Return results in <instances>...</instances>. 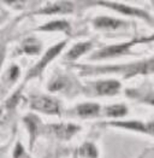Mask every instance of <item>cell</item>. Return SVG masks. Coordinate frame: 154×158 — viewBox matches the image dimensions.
<instances>
[{"label": "cell", "instance_id": "cell-3", "mask_svg": "<svg viewBox=\"0 0 154 158\" xmlns=\"http://www.w3.org/2000/svg\"><path fill=\"white\" fill-rule=\"evenodd\" d=\"M136 42H137V40H134V41H130L127 44H118V45H112V46L101 48L100 51L95 52V54L91 57V59H105V58L118 57L122 54H129L130 47Z\"/></svg>", "mask_w": 154, "mask_h": 158}, {"label": "cell", "instance_id": "cell-11", "mask_svg": "<svg viewBox=\"0 0 154 158\" xmlns=\"http://www.w3.org/2000/svg\"><path fill=\"white\" fill-rule=\"evenodd\" d=\"M76 112L79 117H83V118L95 117L100 112V106L98 104H93V103L81 104L76 107Z\"/></svg>", "mask_w": 154, "mask_h": 158}, {"label": "cell", "instance_id": "cell-13", "mask_svg": "<svg viewBox=\"0 0 154 158\" xmlns=\"http://www.w3.org/2000/svg\"><path fill=\"white\" fill-rule=\"evenodd\" d=\"M38 30H43V31H55V30H63V31H70V24L66 21H53L51 23H47L46 26L38 28Z\"/></svg>", "mask_w": 154, "mask_h": 158}, {"label": "cell", "instance_id": "cell-20", "mask_svg": "<svg viewBox=\"0 0 154 158\" xmlns=\"http://www.w3.org/2000/svg\"><path fill=\"white\" fill-rule=\"evenodd\" d=\"M18 74H19V69L16 65H13L11 69H10V79L11 81H14V80L18 77Z\"/></svg>", "mask_w": 154, "mask_h": 158}, {"label": "cell", "instance_id": "cell-10", "mask_svg": "<svg viewBox=\"0 0 154 158\" xmlns=\"http://www.w3.org/2000/svg\"><path fill=\"white\" fill-rule=\"evenodd\" d=\"M127 94L130 98H134L139 102L154 106V91L151 88H147V89H128Z\"/></svg>", "mask_w": 154, "mask_h": 158}, {"label": "cell", "instance_id": "cell-15", "mask_svg": "<svg viewBox=\"0 0 154 158\" xmlns=\"http://www.w3.org/2000/svg\"><path fill=\"white\" fill-rule=\"evenodd\" d=\"M24 121H26V123L28 124L29 132H30V135H31V145H33V144H34V140H35V136L38 135V122H40V119H38L36 116L30 115V116L26 117V118H24Z\"/></svg>", "mask_w": 154, "mask_h": 158}, {"label": "cell", "instance_id": "cell-8", "mask_svg": "<svg viewBox=\"0 0 154 158\" xmlns=\"http://www.w3.org/2000/svg\"><path fill=\"white\" fill-rule=\"evenodd\" d=\"M52 134H54L57 138L62 140H69L76 132H78L81 128L75 124H53L48 127Z\"/></svg>", "mask_w": 154, "mask_h": 158}, {"label": "cell", "instance_id": "cell-7", "mask_svg": "<svg viewBox=\"0 0 154 158\" xmlns=\"http://www.w3.org/2000/svg\"><path fill=\"white\" fill-rule=\"evenodd\" d=\"M120 89V83L116 80L99 81L93 85V91L98 95H115Z\"/></svg>", "mask_w": 154, "mask_h": 158}, {"label": "cell", "instance_id": "cell-16", "mask_svg": "<svg viewBox=\"0 0 154 158\" xmlns=\"http://www.w3.org/2000/svg\"><path fill=\"white\" fill-rule=\"evenodd\" d=\"M72 10V6L70 2H62L55 4L53 6H48L47 9L40 11V13H57V12H70Z\"/></svg>", "mask_w": 154, "mask_h": 158}, {"label": "cell", "instance_id": "cell-18", "mask_svg": "<svg viewBox=\"0 0 154 158\" xmlns=\"http://www.w3.org/2000/svg\"><path fill=\"white\" fill-rule=\"evenodd\" d=\"M40 50H41V45L35 39L26 40L23 44V51L29 53V54H36L40 52Z\"/></svg>", "mask_w": 154, "mask_h": 158}, {"label": "cell", "instance_id": "cell-21", "mask_svg": "<svg viewBox=\"0 0 154 158\" xmlns=\"http://www.w3.org/2000/svg\"><path fill=\"white\" fill-rule=\"evenodd\" d=\"M4 58H5V46L0 45V68H1L2 62H4Z\"/></svg>", "mask_w": 154, "mask_h": 158}, {"label": "cell", "instance_id": "cell-17", "mask_svg": "<svg viewBox=\"0 0 154 158\" xmlns=\"http://www.w3.org/2000/svg\"><path fill=\"white\" fill-rule=\"evenodd\" d=\"M79 153L83 158H98V150L90 143L83 144L79 148Z\"/></svg>", "mask_w": 154, "mask_h": 158}, {"label": "cell", "instance_id": "cell-22", "mask_svg": "<svg viewBox=\"0 0 154 158\" xmlns=\"http://www.w3.org/2000/svg\"><path fill=\"white\" fill-rule=\"evenodd\" d=\"M148 42V41H154V35L153 36H151V38H147V39H140V40H137V42Z\"/></svg>", "mask_w": 154, "mask_h": 158}, {"label": "cell", "instance_id": "cell-12", "mask_svg": "<svg viewBox=\"0 0 154 158\" xmlns=\"http://www.w3.org/2000/svg\"><path fill=\"white\" fill-rule=\"evenodd\" d=\"M91 46H93L91 42H79V44L75 45L69 52L66 53L65 59H67V60H75L78 57H81L83 53L88 52L90 48H91Z\"/></svg>", "mask_w": 154, "mask_h": 158}, {"label": "cell", "instance_id": "cell-2", "mask_svg": "<svg viewBox=\"0 0 154 158\" xmlns=\"http://www.w3.org/2000/svg\"><path fill=\"white\" fill-rule=\"evenodd\" d=\"M30 106L34 110L41 111L43 114L50 115H59L60 114V105L59 102L46 95H34L30 98Z\"/></svg>", "mask_w": 154, "mask_h": 158}, {"label": "cell", "instance_id": "cell-1", "mask_svg": "<svg viewBox=\"0 0 154 158\" xmlns=\"http://www.w3.org/2000/svg\"><path fill=\"white\" fill-rule=\"evenodd\" d=\"M96 71H112V73H122L124 74V79H128L130 76L137 75V74H154V57L137 62V63H131L127 66H117V68H103L98 69Z\"/></svg>", "mask_w": 154, "mask_h": 158}, {"label": "cell", "instance_id": "cell-4", "mask_svg": "<svg viewBox=\"0 0 154 158\" xmlns=\"http://www.w3.org/2000/svg\"><path fill=\"white\" fill-rule=\"evenodd\" d=\"M65 41L63 42H60V44H58V45H55V46H53L51 47L47 52L45 53V56H43V58L40 60L38 63V65H35L31 70H30V73H28V76H26V79H31V77H34V76H38V74H41V71L46 68V65L51 62L52 59L57 56V54H59V53L62 52V50L64 48L65 46Z\"/></svg>", "mask_w": 154, "mask_h": 158}, {"label": "cell", "instance_id": "cell-6", "mask_svg": "<svg viewBox=\"0 0 154 158\" xmlns=\"http://www.w3.org/2000/svg\"><path fill=\"white\" fill-rule=\"evenodd\" d=\"M111 126H116V127H120V128H127V129H131V131L147 133V134L154 135V122H148V123H144V122H141V121L112 122Z\"/></svg>", "mask_w": 154, "mask_h": 158}, {"label": "cell", "instance_id": "cell-5", "mask_svg": "<svg viewBox=\"0 0 154 158\" xmlns=\"http://www.w3.org/2000/svg\"><path fill=\"white\" fill-rule=\"evenodd\" d=\"M98 4L105 5L107 7H111V9H113L116 11H118V12L120 13H124L127 16H137V17H141V18L148 21V22L152 21L151 17H149V15L147 12H144L142 10H139V9H135V7H131V6H128V5H120V4H117V2H108V1H106V2L105 1H100Z\"/></svg>", "mask_w": 154, "mask_h": 158}, {"label": "cell", "instance_id": "cell-14", "mask_svg": "<svg viewBox=\"0 0 154 158\" xmlns=\"http://www.w3.org/2000/svg\"><path fill=\"white\" fill-rule=\"evenodd\" d=\"M105 114L108 117H123L128 114V107L123 104H118V105H111L107 106L105 109Z\"/></svg>", "mask_w": 154, "mask_h": 158}, {"label": "cell", "instance_id": "cell-19", "mask_svg": "<svg viewBox=\"0 0 154 158\" xmlns=\"http://www.w3.org/2000/svg\"><path fill=\"white\" fill-rule=\"evenodd\" d=\"M65 86H66V81H65V79L59 77V79H57L55 81L52 82L51 86H50V89L53 91V92H54V91H62Z\"/></svg>", "mask_w": 154, "mask_h": 158}, {"label": "cell", "instance_id": "cell-9", "mask_svg": "<svg viewBox=\"0 0 154 158\" xmlns=\"http://www.w3.org/2000/svg\"><path fill=\"white\" fill-rule=\"evenodd\" d=\"M93 24L95 28H99V29H118L120 27L127 26V23L124 21H120V19H116L112 17H106V16H101V17H98L95 19H93Z\"/></svg>", "mask_w": 154, "mask_h": 158}]
</instances>
